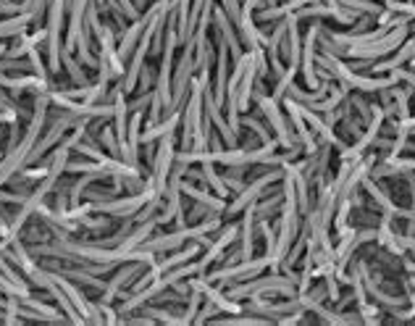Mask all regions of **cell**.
Instances as JSON below:
<instances>
[{"label": "cell", "instance_id": "1", "mask_svg": "<svg viewBox=\"0 0 415 326\" xmlns=\"http://www.w3.org/2000/svg\"><path fill=\"white\" fill-rule=\"evenodd\" d=\"M281 179H284V166H268L263 174H257L255 179H250L248 187L242 189L239 195H234L231 203H226L224 216H229V218L242 216V211H245L250 203H255V200L263 195V189L271 187V184H281Z\"/></svg>", "mask_w": 415, "mask_h": 326}, {"label": "cell", "instance_id": "2", "mask_svg": "<svg viewBox=\"0 0 415 326\" xmlns=\"http://www.w3.org/2000/svg\"><path fill=\"white\" fill-rule=\"evenodd\" d=\"M257 103V111H260V116L266 119V124L271 127V132H274V137H276L279 148L281 150H292L297 145V137L295 132L289 129V121L287 116H284V111H281V103H279L274 95H263L260 100H255Z\"/></svg>", "mask_w": 415, "mask_h": 326}, {"label": "cell", "instance_id": "3", "mask_svg": "<svg viewBox=\"0 0 415 326\" xmlns=\"http://www.w3.org/2000/svg\"><path fill=\"white\" fill-rule=\"evenodd\" d=\"M145 271V263H139V261H124V268L116 271V277L106 282V292L100 295V303L103 306H113V300H119L121 292L129 289V284L134 282Z\"/></svg>", "mask_w": 415, "mask_h": 326}, {"label": "cell", "instance_id": "4", "mask_svg": "<svg viewBox=\"0 0 415 326\" xmlns=\"http://www.w3.org/2000/svg\"><path fill=\"white\" fill-rule=\"evenodd\" d=\"M213 24H216V30H218V37L229 45L231 61L237 63V61L245 56V50H242V40H239V32H237V27H234V21L229 19V13L221 8V6L213 8Z\"/></svg>", "mask_w": 415, "mask_h": 326}, {"label": "cell", "instance_id": "5", "mask_svg": "<svg viewBox=\"0 0 415 326\" xmlns=\"http://www.w3.org/2000/svg\"><path fill=\"white\" fill-rule=\"evenodd\" d=\"M229 45L221 37H218V45H216V80H213V98L216 103L224 108V103H226V84H229Z\"/></svg>", "mask_w": 415, "mask_h": 326}, {"label": "cell", "instance_id": "6", "mask_svg": "<svg viewBox=\"0 0 415 326\" xmlns=\"http://www.w3.org/2000/svg\"><path fill=\"white\" fill-rule=\"evenodd\" d=\"M205 247L200 245L198 239H189V245H181V247H177V253L174 256H163V258H158L155 263H153V268H155V274H166L168 268H177V266H181V263H189V261H195V258L203 253Z\"/></svg>", "mask_w": 415, "mask_h": 326}, {"label": "cell", "instance_id": "7", "mask_svg": "<svg viewBox=\"0 0 415 326\" xmlns=\"http://www.w3.org/2000/svg\"><path fill=\"white\" fill-rule=\"evenodd\" d=\"M79 224H82V234H84V239H98V237H106L110 229L116 227V216H108V213L89 216L87 213Z\"/></svg>", "mask_w": 415, "mask_h": 326}, {"label": "cell", "instance_id": "8", "mask_svg": "<svg viewBox=\"0 0 415 326\" xmlns=\"http://www.w3.org/2000/svg\"><path fill=\"white\" fill-rule=\"evenodd\" d=\"M239 124H242V129H248L250 134H255L260 145H271V142H276V137H274L271 127H268L266 119L260 116V111H257V113H250V111H248V113H242Z\"/></svg>", "mask_w": 415, "mask_h": 326}, {"label": "cell", "instance_id": "9", "mask_svg": "<svg viewBox=\"0 0 415 326\" xmlns=\"http://www.w3.org/2000/svg\"><path fill=\"white\" fill-rule=\"evenodd\" d=\"M60 63H63V69H66V74H69V80L74 87H89V84H92L87 77V69L77 61L74 50H69V48L60 50Z\"/></svg>", "mask_w": 415, "mask_h": 326}, {"label": "cell", "instance_id": "10", "mask_svg": "<svg viewBox=\"0 0 415 326\" xmlns=\"http://www.w3.org/2000/svg\"><path fill=\"white\" fill-rule=\"evenodd\" d=\"M200 171H203V184L205 187H210L213 192H216L218 198H229V187H226V182H224V177L216 171V163H200Z\"/></svg>", "mask_w": 415, "mask_h": 326}, {"label": "cell", "instance_id": "11", "mask_svg": "<svg viewBox=\"0 0 415 326\" xmlns=\"http://www.w3.org/2000/svg\"><path fill=\"white\" fill-rule=\"evenodd\" d=\"M345 11H350L352 16H378L384 6H378L374 0H336Z\"/></svg>", "mask_w": 415, "mask_h": 326}, {"label": "cell", "instance_id": "12", "mask_svg": "<svg viewBox=\"0 0 415 326\" xmlns=\"http://www.w3.org/2000/svg\"><path fill=\"white\" fill-rule=\"evenodd\" d=\"M98 145H100V148H106V153H108V156H113V158H121L116 129H110V127L100 129V132H98Z\"/></svg>", "mask_w": 415, "mask_h": 326}, {"label": "cell", "instance_id": "13", "mask_svg": "<svg viewBox=\"0 0 415 326\" xmlns=\"http://www.w3.org/2000/svg\"><path fill=\"white\" fill-rule=\"evenodd\" d=\"M347 100H350V106H352V113L363 121V127H368L371 119H374V113H371V103L363 98V92H357V95H347Z\"/></svg>", "mask_w": 415, "mask_h": 326}, {"label": "cell", "instance_id": "14", "mask_svg": "<svg viewBox=\"0 0 415 326\" xmlns=\"http://www.w3.org/2000/svg\"><path fill=\"white\" fill-rule=\"evenodd\" d=\"M384 8L395 11L400 16H407L410 21H415V0H384Z\"/></svg>", "mask_w": 415, "mask_h": 326}, {"label": "cell", "instance_id": "15", "mask_svg": "<svg viewBox=\"0 0 415 326\" xmlns=\"http://www.w3.org/2000/svg\"><path fill=\"white\" fill-rule=\"evenodd\" d=\"M357 311H360V316H363V324H366V326H378V324H381V308L376 306L374 300H368L366 306H360Z\"/></svg>", "mask_w": 415, "mask_h": 326}, {"label": "cell", "instance_id": "16", "mask_svg": "<svg viewBox=\"0 0 415 326\" xmlns=\"http://www.w3.org/2000/svg\"><path fill=\"white\" fill-rule=\"evenodd\" d=\"M216 316H221V311H218L210 300L203 297V306H200L198 316H195V324H205V321H210V318H216Z\"/></svg>", "mask_w": 415, "mask_h": 326}, {"label": "cell", "instance_id": "17", "mask_svg": "<svg viewBox=\"0 0 415 326\" xmlns=\"http://www.w3.org/2000/svg\"><path fill=\"white\" fill-rule=\"evenodd\" d=\"M155 80H158V74H155V69L150 66V63H145L142 66V74H139V92H150V87L155 84Z\"/></svg>", "mask_w": 415, "mask_h": 326}, {"label": "cell", "instance_id": "18", "mask_svg": "<svg viewBox=\"0 0 415 326\" xmlns=\"http://www.w3.org/2000/svg\"><path fill=\"white\" fill-rule=\"evenodd\" d=\"M208 213H210V208L203 206V203H195L189 211H184V218H187V224H198V221H203Z\"/></svg>", "mask_w": 415, "mask_h": 326}, {"label": "cell", "instance_id": "19", "mask_svg": "<svg viewBox=\"0 0 415 326\" xmlns=\"http://www.w3.org/2000/svg\"><path fill=\"white\" fill-rule=\"evenodd\" d=\"M410 137H415V129H413V132H410Z\"/></svg>", "mask_w": 415, "mask_h": 326}, {"label": "cell", "instance_id": "20", "mask_svg": "<svg viewBox=\"0 0 415 326\" xmlns=\"http://www.w3.org/2000/svg\"><path fill=\"white\" fill-rule=\"evenodd\" d=\"M374 3H378V0H374Z\"/></svg>", "mask_w": 415, "mask_h": 326}]
</instances>
